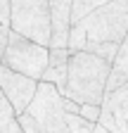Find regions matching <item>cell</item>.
<instances>
[{
    "mask_svg": "<svg viewBox=\"0 0 128 133\" xmlns=\"http://www.w3.org/2000/svg\"><path fill=\"white\" fill-rule=\"evenodd\" d=\"M109 62L90 50H71L69 52V69H67V83L62 88L64 97L81 102L100 105L107 88L109 76Z\"/></svg>",
    "mask_w": 128,
    "mask_h": 133,
    "instance_id": "cell-1",
    "label": "cell"
},
{
    "mask_svg": "<svg viewBox=\"0 0 128 133\" xmlns=\"http://www.w3.org/2000/svg\"><path fill=\"white\" fill-rule=\"evenodd\" d=\"M74 24H78L86 31L88 41L121 43L128 36V0H107Z\"/></svg>",
    "mask_w": 128,
    "mask_h": 133,
    "instance_id": "cell-2",
    "label": "cell"
},
{
    "mask_svg": "<svg viewBox=\"0 0 128 133\" xmlns=\"http://www.w3.org/2000/svg\"><path fill=\"white\" fill-rule=\"evenodd\" d=\"M10 29L43 45H50V36H52L50 0H12Z\"/></svg>",
    "mask_w": 128,
    "mask_h": 133,
    "instance_id": "cell-3",
    "label": "cell"
},
{
    "mask_svg": "<svg viewBox=\"0 0 128 133\" xmlns=\"http://www.w3.org/2000/svg\"><path fill=\"white\" fill-rule=\"evenodd\" d=\"M47 45L33 41V38H26L22 36L19 31L10 29V38H7V48L3 52V64L10 66L14 71H22L31 78H38L43 76V69L47 64Z\"/></svg>",
    "mask_w": 128,
    "mask_h": 133,
    "instance_id": "cell-4",
    "label": "cell"
},
{
    "mask_svg": "<svg viewBox=\"0 0 128 133\" xmlns=\"http://www.w3.org/2000/svg\"><path fill=\"white\" fill-rule=\"evenodd\" d=\"M36 116L40 126V133H67V121H64V95L62 90L50 81H38L36 93L26 107Z\"/></svg>",
    "mask_w": 128,
    "mask_h": 133,
    "instance_id": "cell-5",
    "label": "cell"
},
{
    "mask_svg": "<svg viewBox=\"0 0 128 133\" xmlns=\"http://www.w3.org/2000/svg\"><path fill=\"white\" fill-rule=\"evenodd\" d=\"M128 133V83L107 90L100 102L95 133Z\"/></svg>",
    "mask_w": 128,
    "mask_h": 133,
    "instance_id": "cell-6",
    "label": "cell"
},
{
    "mask_svg": "<svg viewBox=\"0 0 128 133\" xmlns=\"http://www.w3.org/2000/svg\"><path fill=\"white\" fill-rule=\"evenodd\" d=\"M36 86H38V78H31V76H26L22 71H14L10 66L0 64V90L12 102L17 114L29 107L31 97L36 93Z\"/></svg>",
    "mask_w": 128,
    "mask_h": 133,
    "instance_id": "cell-7",
    "label": "cell"
},
{
    "mask_svg": "<svg viewBox=\"0 0 128 133\" xmlns=\"http://www.w3.org/2000/svg\"><path fill=\"white\" fill-rule=\"evenodd\" d=\"M50 48V45H47ZM69 52L71 50L67 45H52L47 50V64L43 69V81H50L62 90L67 83V69H69Z\"/></svg>",
    "mask_w": 128,
    "mask_h": 133,
    "instance_id": "cell-8",
    "label": "cell"
},
{
    "mask_svg": "<svg viewBox=\"0 0 128 133\" xmlns=\"http://www.w3.org/2000/svg\"><path fill=\"white\" fill-rule=\"evenodd\" d=\"M71 3L74 0H50V19H52V45H67L69 29H71Z\"/></svg>",
    "mask_w": 128,
    "mask_h": 133,
    "instance_id": "cell-9",
    "label": "cell"
},
{
    "mask_svg": "<svg viewBox=\"0 0 128 133\" xmlns=\"http://www.w3.org/2000/svg\"><path fill=\"white\" fill-rule=\"evenodd\" d=\"M121 83H128V38H123V41L119 43V50H116L114 59H111L104 93H107V90L119 88Z\"/></svg>",
    "mask_w": 128,
    "mask_h": 133,
    "instance_id": "cell-10",
    "label": "cell"
},
{
    "mask_svg": "<svg viewBox=\"0 0 128 133\" xmlns=\"http://www.w3.org/2000/svg\"><path fill=\"white\" fill-rule=\"evenodd\" d=\"M0 133H22V126L17 121V112H14L12 102L5 97L0 90Z\"/></svg>",
    "mask_w": 128,
    "mask_h": 133,
    "instance_id": "cell-11",
    "label": "cell"
},
{
    "mask_svg": "<svg viewBox=\"0 0 128 133\" xmlns=\"http://www.w3.org/2000/svg\"><path fill=\"white\" fill-rule=\"evenodd\" d=\"M64 121H67V133H93L95 131V121H88L78 112H64Z\"/></svg>",
    "mask_w": 128,
    "mask_h": 133,
    "instance_id": "cell-12",
    "label": "cell"
},
{
    "mask_svg": "<svg viewBox=\"0 0 128 133\" xmlns=\"http://www.w3.org/2000/svg\"><path fill=\"white\" fill-rule=\"evenodd\" d=\"M83 50H90V52L100 55L102 59H107L111 64V59H114L116 50H119V43H111V41H88Z\"/></svg>",
    "mask_w": 128,
    "mask_h": 133,
    "instance_id": "cell-13",
    "label": "cell"
},
{
    "mask_svg": "<svg viewBox=\"0 0 128 133\" xmlns=\"http://www.w3.org/2000/svg\"><path fill=\"white\" fill-rule=\"evenodd\" d=\"M102 3H107V0H74V3H71V24L78 22L81 17H86L90 10H95Z\"/></svg>",
    "mask_w": 128,
    "mask_h": 133,
    "instance_id": "cell-14",
    "label": "cell"
},
{
    "mask_svg": "<svg viewBox=\"0 0 128 133\" xmlns=\"http://www.w3.org/2000/svg\"><path fill=\"white\" fill-rule=\"evenodd\" d=\"M17 121H19V126H22V133H40V126H38V121H36V116L31 114L29 109H24V112L17 114Z\"/></svg>",
    "mask_w": 128,
    "mask_h": 133,
    "instance_id": "cell-15",
    "label": "cell"
},
{
    "mask_svg": "<svg viewBox=\"0 0 128 133\" xmlns=\"http://www.w3.org/2000/svg\"><path fill=\"white\" fill-rule=\"evenodd\" d=\"M78 114L86 116L88 121H97L100 116V105H93V102H81L78 105Z\"/></svg>",
    "mask_w": 128,
    "mask_h": 133,
    "instance_id": "cell-16",
    "label": "cell"
},
{
    "mask_svg": "<svg viewBox=\"0 0 128 133\" xmlns=\"http://www.w3.org/2000/svg\"><path fill=\"white\" fill-rule=\"evenodd\" d=\"M10 5L12 0H0V24H7V26H10Z\"/></svg>",
    "mask_w": 128,
    "mask_h": 133,
    "instance_id": "cell-17",
    "label": "cell"
},
{
    "mask_svg": "<svg viewBox=\"0 0 128 133\" xmlns=\"http://www.w3.org/2000/svg\"><path fill=\"white\" fill-rule=\"evenodd\" d=\"M7 38H10V26L7 24H0V59H3V52L7 48Z\"/></svg>",
    "mask_w": 128,
    "mask_h": 133,
    "instance_id": "cell-18",
    "label": "cell"
},
{
    "mask_svg": "<svg viewBox=\"0 0 128 133\" xmlns=\"http://www.w3.org/2000/svg\"><path fill=\"white\" fill-rule=\"evenodd\" d=\"M0 64H3V59H0Z\"/></svg>",
    "mask_w": 128,
    "mask_h": 133,
    "instance_id": "cell-19",
    "label": "cell"
},
{
    "mask_svg": "<svg viewBox=\"0 0 128 133\" xmlns=\"http://www.w3.org/2000/svg\"><path fill=\"white\" fill-rule=\"evenodd\" d=\"M126 38H128V36H126Z\"/></svg>",
    "mask_w": 128,
    "mask_h": 133,
    "instance_id": "cell-20",
    "label": "cell"
}]
</instances>
